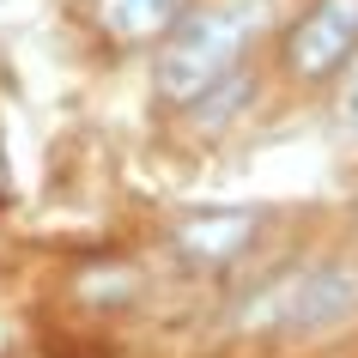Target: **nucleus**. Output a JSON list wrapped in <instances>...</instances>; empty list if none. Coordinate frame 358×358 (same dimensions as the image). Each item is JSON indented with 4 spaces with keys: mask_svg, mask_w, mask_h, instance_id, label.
<instances>
[{
    "mask_svg": "<svg viewBox=\"0 0 358 358\" xmlns=\"http://www.w3.org/2000/svg\"><path fill=\"white\" fill-rule=\"evenodd\" d=\"M262 24H267V0H219V6L189 13L158 55V92L176 103H201L213 85L231 79V67L243 61L249 37Z\"/></svg>",
    "mask_w": 358,
    "mask_h": 358,
    "instance_id": "1",
    "label": "nucleus"
},
{
    "mask_svg": "<svg viewBox=\"0 0 358 358\" xmlns=\"http://www.w3.org/2000/svg\"><path fill=\"white\" fill-rule=\"evenodd\" d=\"M352 310H358V273L322 262V267H298V273H280L273 285H262L237 310V328L298 334V328H328V322L352 316Z\"/></svg>",
    "mask_w": 358,
    "mask_h": 358,
    "instance_id": "2",
    "label": "nucleus"
},
{
    "mask_svg": "<svg viewBox=\"0 0 358 358\" xmlns=\"http://www.w3.org/2000/svg\"><path fill=\"white\" fill-rule=\"evenodd\" d=\"M352 49H358V0H316L285 37V61L303 79H328L334 67L352 61Z\"/></svg>",
    "mask_w": 358,
    "mask_h": 358,
    "instance_id": "3",
    "label": "nucleus"
},
{
    "mask_svg": "<svg viewBox=\"0 0 358 358\" xmlns=\"http://www.w3.org/2000/svg\"><path fill=\"white\" fill-rule=\"evenodd\" d=\"M249 237H255V213L231 207V213H201V219H189V225L176 231V249L189 262H201V267H219L231 255H243Z\"/></svg>",
    "mask_w": 358,
    "mask_h": 358,
    "instance_id": "4",
    "label": "nucleus"
},
{
    "mask_svg": "<svg viewBox=\"0 0 358 358\" xmlns=\"http://www.w3.org/2000/svg\"><path fill=\"white\" fill-rule=\"evenodd\" d=\"M97 24L115 43H146L158 31H176V0H97Z\"/></svg>",
    "mask_w": 358,
    "mask_h": 358,
    "instance_id": "5",
    "label": "nucleus"
},
{
    "mask_svg": "<svg viewBox=\"0 0 358 358\" xmlns=\"http://www.w3.org/2000/svg\"><path fill=\"white\" fill-rule=\"evenodd\" d=\"M340 122L358 134V61H352V73H346V85H340Z\"/></svg>",
    "mask_w": 358,
    "mask_h": 358,
    "instance_id": "6",
    "label": "nucleus"
}]
</instances>
